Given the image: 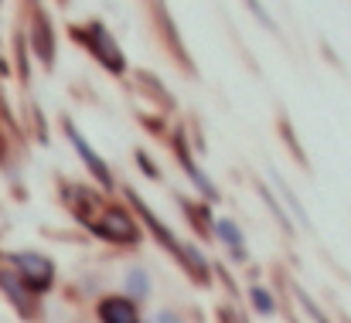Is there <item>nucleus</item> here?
<instances>
[{"label": "nucleus", "instance_id": "obj_15", "mask_svg": "<svg viewBox=\"0 0 351 323\" xmlns=\"http://www.w3.org/2000/svg\"><path fill=\"white\" fill-rule=\"evenodd\" d=\"M154 323H184V317H181L178 310H171V307H160V310L154 313Z\"/></svg>", "mask_w": 351, "mask_h": 323}, {"label": "nucleus", "instance_id": "obj_12", "mask_svg": "<svg viewBox=\"0 0 351 323\" xmlns=\"http://www.w3.org/2000/svg\"><path fill=\"white\" fill-rule=\"evenodd\" d=\"M249 303H252V310H256L259 317H273V313H276V296H273L266 286H256V289L249 293Z\"/></svg>", "mask_w": 351, "mask_h": 323}, {"label": "nucleus", "instance_id": "obj_3", "mask_svg": "<svg viewBox=\"0 0 351 323\" xmlns=\"http://www.w3.org/2000/svg\"><path fill=\"white\" fill-rule=\"evenodd\" d=\"M72 38H79V41L96 55V62H103L106 72H113V75H123V72H126V58H123L119 44L113 41V34L103 27V21H89L86 31H75V27H72Z\"/></svg>", "mask_w": 351, "mask_h": 323}, {"label": "nucleus", "instance_id": "obj_16", "mask_svg": "<svg viewBox=\"0 0 351 323\" xmlns=\"http://www.w3.org/2000/svg\"><path fill=\"white\" fill-rule=\"evenodd\" d=\"M143 323H154V320H143Z\"/></svg>", "mask_w": 351, "mask_h": 323}, {"label": "nucleus", "instance_id": "obj_1", "mask_svg": "<svg viewBox=\"0 0 351 323\" xmlns=\"http://www.w3.org/2000/svg\"><path fill=\"white\" fill-rule=\"evenodd\" d=\"M89 231L110 245H136L143 238L136 215H130L123 208H103L96 218H89Z\"/></svg>", "mask_w": 351, "mask_h": 323}, {"label": "nucleus", "instance_id": "obj_11", "mask_svg": "<svg viewBox=\"0 0 351 323\" xmlns=\"http://www.w3.org/2000/svg\"><path fill=\"white\" fill-rule=\"evenodd\" d=\"M276 191H280V198H283V205H287V211H293V218H297V224H304V228H311V218H307V208L300 205V198L283 184V181H276Z\"/></svg>", "mask_w": 351, "mask_h": 323}, {"label": "nucleus", "instance_id": "obj_9", "mask_svg": "<svg viewBox=\"0 0 351 323\" xmlns=\"http://www.w3.org/2000/svg\"><path fill=\"white\" fill-rule=\"evenodd\" d=\"M123 296H130L133 303H147L150 300V272L143 266H130L123 272Z\"/></svg>", "mask_w": 351, "mask_h": 323}, {"label": "nucleus", "instance_id": "obj_14", "mask_svg": "<svg viewBox=\"0 0 351 323\" xmlns=\"http://www.w3.org/2000/svg\"><path fill=\"white\" fill-rule=\"evenodd\" d=\"M245 7H249V10H252V14L259 17V24H263V27H269V31H276V24H273V17H269V10H266V7H263L259 0H245Z\"/></svg>", "mask_w": 351, "mask_h": 323}, {"label": "nucleus", "instance_id": "obj_7", "mask_svg": "<svg viewBox=\"0 0 351 323\" xmlns=\"http://www.w3.org/2000/svg\"><path fill=\"white\" fill-rule=\"evenodd\" d=\"M212 235L229 248V255H232L235 262H245V235H242L239 221H232V218H215L212 221Z\"/></svg>", "mask_w": 351, "mask_h": 323}, {"label": "nucleus", "instance_id": "obj_10", "mask_svg": "<svg viewBox=\"0 0 351 323\" xmlns=\"http://www.w3.org/2000/svg\"><path fill=\"white\" fill-rule=\"evenodd\" d=\"M34 51L45 65L55 62V38H51V27L45 21H38V27H34Z\"/></svg>", "mask_w": 351, "mask_h": 323}, {"label": "nucleus", "instance_id": "obj_4", "mask_svg": "<svg viewBox=\"0 0 351 323\" xmlns=\"http://www.w3.org/2000/svg\"><path fill=\"white\" fill-rule=\"evenodd\" d=\"M65 133H69V143H72V150L79 153V160H82V167L93 174V181L103 188V191H113L117 188V177H113V170H110V164L96 153V146L82 136V129L72 122V119H65Z\"/></svg>", "mask_w": 351, "mask_h": 323}, {"label": "nucleus", "instance_id": "obj_13", "mask_svg": "<svg viewBox=\"0 0 351 323\" xmlns=\"http://www.w3.org/2000/svg\"><path fill=\"white\" fill-rule=\"evenodd\" d=\"M136 167H140V170H143L150 181H157V177H160V167H157V164H154V160H150L143 150H136Z\"/></svg>", "mask_w": 351, "mask_h": 323}, {"label": "nucleus", "instance_id": "obj_5", "mask_svg": "<svg viewBox=\"0 0 351 323\" xmlns=\"http://www.w3.org/2000/svg\"><path fill=\"white\" fill-rule=\"evenodd\" d=\"M96 320L99 323H143L140 303H133L123 293H110L96 303Z\"/></svg>", "mask_w": 351, "mask_h": 323}, {"label": "nucleus", "instance_id": "obj_6", "mask_svg": "<svg viewBox=\"0 0 351 323\" xmlns=\"http://www.w3.org/2000/svg\"><path fill=\"white\" fill-rule=\"evenodd\" d=\"M174 150H178V164H181V170L191 177V184H195V191L205 198V201H219V191H215V184L208 181V174L198 167V160L191 157V150H188V143H174Z\"/></svg>", "mask_w": 351, "mask_h": 323}, {"label": "nucleus", "instance_id": "obj_8", "mask_svg": "<svg viewBox=\"0 0 351 323\" xmlns=\"http://www.w3.org/2000/svg\"><path fill=\"white\" fill-rule=\"evenodd\" d=\"M0 289H3V296H7L24 317H31V310H34V293L14 276V269H0Z\"/></svg>", "mask_w": 351, "mask_h": 323}, {"label": "nucleus", "instance_id": "obj_2", "mask_svg": "<svg viewBox=\"0 0 351 323\" xmlns=\"http://www.w3.org/2000/svg\"><path fill=\"white\" fill-rule=\"evenodd\" d=\"M10 269L34 296L55 286V262L41 252H10Z\"/></svg>", "mask_w": 351, "mask_h": 323}]
</instances>
